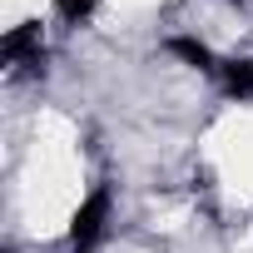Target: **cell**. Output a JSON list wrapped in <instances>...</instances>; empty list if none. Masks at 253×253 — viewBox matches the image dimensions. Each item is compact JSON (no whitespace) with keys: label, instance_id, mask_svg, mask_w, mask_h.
Segmentation results:
<instances>
[{"label":"cell","instance_id":"cell-1","mask_svg":"<svg viewBox=\"0 0 253 253\" xmlns=\"http://www.w3.org/2000/svg\"><path fill=\"white\" fill-rule=\"evenodd\" d=\"M104 218H109V194L94 189V194L75 209V218H70V243H75V253L99 248V238H104Z\"/></svg>","mask_w":253,"mask_h":253},{"label":"cell","instance_id":"cell-2","mask_svg":"<svg viewBox=\"0 0 253 253\" xmlns=\"http://www.w3.org/2000/svg\"><path fill=\"white\" fill-rule=\"evenodd\" d=\"M0 50H5V60H10V65H30V60H40L45 35H40V25L30 20V25H15L5 40H0Z\"/></svg>","mask_w":253,"mask_h":253},{"label":"cell","instance_id":"cell-3","mask_svg":"<svg viewBox=\"0 0 253 253\" xmlns=\"http://www.w3.org/2000/svg\"><path fill=\"white\" fill-rule=\"evenodd\" d=\"M223 89L233 99H253V60H228L223 65Z\"/></svg>","mask_w":253,"mask_h":253},{"label":"cell","instance_id":"cell-4","mask_svg":"<svg viewBox=\"0 0 253 253\" xmlns=\"http://www.w3.org/2000/svg\"><path fill=\"white\" fill-rule=\"evenodd\" d=\"M169 50H174V55H184L194 70H213V55H209V45H199V40H189V35L169 40Z\"/></svg>","mask_w":253,"mask_h":253},{"label":"cell","instance_id":"cell-5","mask_svg":"<svg viewBox=\"0 0 253 253\" xmlns=\"http://www.w3.org/2000/svg\"><path fill=\"white\" fill-rule=\"evenodd\" d=\"M55 5H60L65 20H84V15L94 10V0H55Z\"/></svg>","mask_w":253,"mask_h":253}]
</instances>
